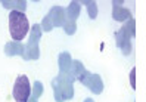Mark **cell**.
<instances>
[{
	"mask_svg": "<svg viewBox=\"0 0 146 102\" xmlns=\"http://www.w3.org/2000/svg\"><path fill=\"white\" fill-rule=\"evenodd\" d=\"M43 90H44V87H43V83L41 81H36L33 86V96L38 99L41 95H43Z\"/></svg>",
	"mask_w": 146,
	"mask_h": 102,
	"instance_id": "obj_19",
	"label": "cell"
},
{
	"mask_svg": "<svg viewBox=\"0 0 146 102\" xmlns=\"http://www.w3.org/2000/svg\"><path fill=\"white\" fill-rule=\"evenodd\" d=\"M24 49L25 46H22L19 41H9L5 45V53L7 56H18V55H24Z\"/></svg>",
	"mask_w": 146,
	"mask_h": 102,
	"instance_id": "obj_9",
	"label": "cell"
},
{
	"mask_svg": "<svg viewBox=\"0 0 146 102\" xmlns=\"http://www.w3.org/2000/svg\"><path fill=\"white\" fill-rule=\"evenodd\" d=\"M40 56V49H38V45H33V43H28L24 49V55L22 58L25 61H36Z\"/></svg>",
	"mask_w": 146,
	"mask_h": 102,
	"instance_id": "obj_11",
	"label": "cell"
},
{
	"mask_svg": "<svg viewBox=\"0 0 146 102\" xmlns=\"http://www.w3.org/2000/svg\"><path fill=\"white\" fill-rule=\"evenodd\" d=\"M84 102H94V101H93V99H90V98H87V99H86Z\"/></svg>",
	"mask_w": 146,
	"mask_h": 102,
	"instance_id": "obj_23",
	"label": "cell"
},
{
	"mask_svg": "<svg viewBox=\"0 0 146 102\" xmlns=\"http://www.w3.org/2000/svg\"><path fill=\"white\" fill-rule=\"evenodd\" d=\"M52 89H53V95H55L56 102H64L62 92H61V89H59V84H58V80H56V79L52 80Z\"/></svg>",
	"mask_w": 146,
	"mask_h": 102,
	"instance_id": "obj_16",
	"label": "cell"
},
{
	"mask_svg": "<svg viewBox=\"0 0 146 102\" xmlns=\"http://www.w3.org/2000/svg\"><path fill=\"white\" fill-rule=\"evenodd\" d=\"M59 89L62 92V98L64 101H68L74 96V87H72V80L70 77V74L66 73H59V75L56 77Z\"/></svg>",
	"mask_w": 146,
	"mask_h": 102,
	"instance_id": "obj_4",
	"label": "cell"
},
{
	"mask_svg": "<svg viewBox=\"0 0 146 102\" xmlns=\"http://www.w3.org/2000/svg\"><path fill=\"white\" fill-rule=\"evenodd\" d=\"M30 31V22L24 12L12 11L9 13V33L13 41H21Z\"/></svg>",
	"mask_w": 146,
	"mask_h": 102,
	"instance_id": "obj_1",
	"label": "cell"
},
{
	"mask_svg": "<svg viewBox=\"0 0 146 102\" xmlns=\"http://www.w3.org/2000/svg\"><path fill=\"white\" fill-rule=\"evenodd\" d=\"M80 11H81L80 2H71L70 6H68V9H66V18L75 21L77 18H78V15H80Z\"/></svg>",
	"mask_w": 146,
	"mask_h": 102,
	"instance_id": "obj_14",
	"label": "cell"
},
{
	"mask_svg": "<svg viewBox=\"0 0 146 102\" xmlns=\"http://www.w3.org/2000/svg\"><path fill=\"white\" fill-rule=\"evenodd\" d=\"M64 30H65V33L68 34V36H72V34L77 31V24H75V21L66 19V22H65V25H64Z\"/></svg>",
	"mask_w": 146,
	"mask_h": 102,
	"instance_id": "obj_17",
	"label": "cell"
},
{
	"mask_svg": "<svg viewBox=\"0 0 146 102\" xmlns=\"http://www.w3.org/2000/svg\"><path fill=\"white\" fill-rule=\"evenodd\" d=\"M41 28H43V31H52V28H53V25H52V22H50V19H49L47 15L44 16V18H43Z\"/></svg>",
	"mask_w": 146,
	"mask_h": 102,
	"instance_id": "obj_20",
	"label": "cell"
},
{
	"mask_svg": "<svg viewBox=\"0 0 146 102\" xmlns=\"http://www.w3.org/2000/svg\"><path fill=\"white\" fill-rule=\"evenodd\" d=\"M2 5L6 9H12V11H18V12H24L27 9V2L25 0H16V2H13V0H3Z\"/></svg>",
	"mask_w": 146,
	"mask_h": 102,
	"instance_id": "obj_12",
	"label": "cell"
},
{
	"mask_svg": "<svg viewBox=\"0 0 146 102\" xmlns=\"http://www.w3.org/2000/svg\"><path fill=\"white\" fill-rule=\"evenodd\" d=\"M123 28H124L128 34H130V37H134V34H136V24H134L133 16H131V18L124 24V27H123Z\"/></svg>",
	"mask_w": 146,
	"mask_h": 102,
	"instance_id": "obj_18",
	"label": "cell"
},
{
	"mask_svg": "<svg viewBox=\"0 0 146 102\" xmlns=\"http://www.w3.org/2000/svg\"><path fill=\"white\" fill-rule=\"evenodd\" d=\"M81 84L84 86H87L93 93H96V95H100L102 92H104V81H102L100 75L99 74H92V73H86L84 77L80 80Z\"/></svg>",
	"mask_w": 146,
	"mask_h": 102,
	"instance_id": "obj_3",
	"label": "cell"
},
{
	"mask_svg": "<svg viewBox=\"0 0 146 102\" xmlns=\"http://www.w3.org/2000/svg\"><path fill=\"white\" fill-rule=\"evenodd\" d=\"M115 39H117V46L123 50V55H130L131 52V37L124 28L118 30L115 33Z\"/></svg>",
	"mask_w": 146,
	"mask_h": 102,
	"instance_id": "obj_5",
	"label": "cell"
},
{
	"mask_svg": "<svg viewBox=\"0 0 146 102\" xmlns=\"http://www.w3.org/2000/svg\"><path fill=\"white\" fill-rule=\"evenodd\" d=\"M112 18L115 21L119 22H127L128 19L131 18V12L127 9V7H121V6H115L112 7Z\"/></svg>",
	"mask_w": 146,
	"mask_h": 102,
	"instance_id": "obj_8",
	"label": "cell"
},
{
	"mask_svg": "<svg viewBox=\"0 0 146 102\" xmlns=\"http://www.w3.org/2000/svg\"><path fill=\"white\" fill-rule=\"evenodd\" d=\"M28 102H37V99L34 98V96H30V99H28Z\"/></svg>",
	"mask_w": 146,
	"mask_h": 102,
	"instance_id": "obj_22",
	"label": "cell"
},
{
	"mask_svg": "<svg viewBox=\"0 0 146 102\" xmlns=\"http://www.w3.org/2000/svg\"><path fill=\"white\" fill-rule=\"evenodd\" d=\"M58 64H59V71L61 73H70L71 71V67H72V59H71V55L68 52H62L59 55V59H58Z\"/></svg>",
	"mask_w": 146,
	"mask_h": 102,
	"instance_id": "obj_10",
	"label": "cell"
},
{
	"mask_svg": "<svg viewBox=\"0 0 146 102\" xmlns=\"http://www.w3.org/2000/svg\"><path fill=\"white\" fill-rule=\"evenodd\" d=\"M47 16L53 27H64L66 22V11H64V7H61V6L52 7L50 12L47 13Z\"/></svg>",
	"mask_w": 146,
	"mask_h": 102,
	"instance_id": "obj_6",
	"label": "cell"
},
{
	"mask_svg": "<svg viewBox=\"0 0 146 102\" xmlns=\"http://www.w3.org/2000/svg\"><path fill=\"white\" fill-rule=\"evenodd\" d=\"M12 96L16 102H28L31 96V84L30 79L27 75H18L13 83V90H12Z\"/></svg>",
	"mask_w": 146,
	"mask_h": 102,
	"instance_id": "obj_2",
	"label": "cell"
},
{
	"mask_svg": "<svg viewBox=\"0 0 146 102\" xmlns=\"http://www.w3.org/2000/svg\"><path fill=\"white\" fill-rule=\"evenodd\" d=\"M130 84L133 89H136V68H133L130 71Z\"/></svg>",
	"mask_w": 146,
	"mask_h": 102,
	"instance_id": "obj_21",
	"label": "cell"
},
{
	"mask_svg": "<svg viewBox=\"0 0 146 102\" xmlns=\"http://www.w3.org/2000/svg\"><path fill=\"white\" fill-rule=\"evenodd\" d=\"M87 73V70L83 67V62L81 61H72V67H71V71L68 73L70 74V77H71V80L72 81H75V80H81L83 77H84V74Z\"/></svg>",
	"mask_w": 146,
	"mask_h": 102,
	"instance_id": "obj_7",
	"label": "cell"
},
{
	"mask_svg": "<svg viewBox=\"0 0 146 102\" xmlns=\"http://www.w3.org/2000/svg\"><path fill=\"white\" fill-rule=\"evenodd\" d=\"M84 5H86V7H87L90 19H94L98 16V5H96V2H93V0H86Z\"/></svg>",
	"mask_w": 146,
	"mask_h": 102,
	"instance_id": "obj_15",
	"label": "cell"
},
{
	"mask_svg": "<svg viewBox=\"0 0 146 102\" xmlns=\"http://www.w3.org/2000/svg\"><path fill=\"white\" fill-rule=\"evenodd\" d=\"M41 34H43V28L40 24H34L31 30H30V37H28V43L33 45H38V41L41 39Z\"/></svg>",
	"mask_w": 146,
	"mask_h": 102,
	"instance_id": "obj_13",
	"label": "cell"
}]
</instances>
